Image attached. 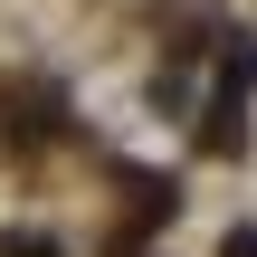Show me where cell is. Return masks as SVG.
Wrapping results in <instances>:
<instances>
[{"label": "cell", "mask_w": 257, "mask_h": 257, "mask_svg": "<svg viewBox=\"0 0 257 257\" xmlns=\"http://www.w3.org/2000/svg\"><path fill=\"white\" fill-rule=\"evenodd\" d=\"M0 114H10V124H19V134H38V124H57V114H67V105H57V95H48V86H10V95H0Z\"/></svg>", "instance_id": "obj_1"}, {"label": "cell", "mask_w": 257, "mask_h": 257, "mask_svg": "<svg viewBox=\"0 0 257 257\" xmlns=\"http://www.w3.org/2000/svg\"><path fill=\"white\" fill-rule=\"evenodd\" d=\"M200 153H248V124H238V95H229V105H210V124H200Z\"/></svg>", "instance_id": "obj_2"}, {"label": "cell", "mask_w": 257, "mask_h": 257, "mask_svg": "<svg viewBox=\"0 0 257 257\" xmlns=\"http://www.w3.org/2000/svg\"><path fill=\"white\" fill-rule=\"evenodd\" d=\"M257 86V38H229V67H219V95H248Z\"/></svg>", "instance_id": "obj_3"}, {"label": "cell", "mask_w": 257, "mask_h": 257, "mask_svg": "<svg viewBox=\"0 0 257 257\" xmlns=\"http://www.w3.org/2000/svg\"><path fill=\"white\" fill-rule=\"evenodd\" d=\"M0 257H67V248H48V238H0Z\"/></svg>", "instance_id": "obj_4"}, {"label": "cell", "mask_w": 257, "mask_h": 257, "mask_svg": "<svg viewBox=\"0 0 257 257\" xmlns=\"http://www.w3.org/2000/svg\"><path fill=\"white\" fill-rule=\"evenodd\" d=\"M219 257H257V229H238V238H229V248H219Z\"/></svg>", "instance_id": "obj_5"}]
</instances>
